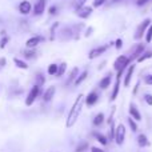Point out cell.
<instances>
[{
  "label": "cell",
  "mask_w": 152,
  "mask_h": 152,
  "mask_svg": "<svg viewBox=\"0 0 152 152\" xmlns=\"http://www.w3.org/2000/svg\"><path fill=\"white\" fill-rule=\"evenodd\" d=\"M83 105H84V95L79 94V96L75 99L74 104H72L71 110H69L68 115H67V120H66V127L67 128H72V127L76 124L79 116H80V112H81Z\"/></svg>",
  "instance_id": "obj_1"
},
{
  "label": "cell",
  "mask_w": 152,
  "mask_h": 152,
  "mask_svg": "<svg viewBox=\"0 0 152 152\" xmlns=\"http://www.w3.org/2000/svg\"><path fill=\"white\" fill-rule=\"evenodd\" d=\"M40 94H42V87L37 86V84H35V86L31 88V91L28 92V95H27V99H26L27 107H31V105L36 102L37 97L40 96Z\"/></svg>",
  "instance_id": "obj_2"
},
{
  "label": "cell",
  "mask_w": 152,
  "mask_h": 152,
  "mask_svg": "<svg viewBox=\"0 0 152 152\" xmlns=\"http://www.w3.org/2000/svg\"><path fill=\"white\" fill-rule=\"evenodd\" d=\"M129 63H131V60H129L128 56L120 55L113 61V68H115V71H126V68L129 66Z\"/></svg>",
  "instance_id": "obj_3"
},
{
  "label": "cell",
  "mask_w": 152,
  "mask_h": 152,
  "mask_svg": "<svg viewBox=\"0 0 152 152\" xmlns=\"http://www.w3.org/2000/svg\"><path fill=\"white\" fill-rule=\"evenodd\" d=\"M126 135H127V129L124 127V124H118L115 129V142L118 145H123L126 142Z\"/></svg>",
  "instance_id": "obj_4"
},
{
  "label": "cell",
  "mask_w": 152,
  "mask_h": 152,
  "mask_svg": "<svg viewBox=\"0 0 152 152\" xmlns=\"http://www.w3.org/2000/svg\"><path fill=\"white\" fill-rule=\"evenodd\" d=\"M150 24H151V19H145V20H143L142 23L137 26L136 32H135V35H134V39L135 40L143 39V36L145 35V32H147V28L150 27Z\"/></svg>",
  "instance_id": "obj_5"
},
{
  "label": "cell",
  "mask_w": 152,
  "mask_h": 152,
  "mask_svg": "<svg viewBox=\"0 0 152 152\" xmlns=\"http://www.w3.org/2000/svg\"><path fill=\"white\" fill-rule=\"evenodd\" d=\"M144 51H145V44H143V43H137V44H135L134 47L131 48V58H129V60L131 61L136 60Z\"/></svg>",
  "instance_id": "obj_6"
},
{
  "label": "cell",
  "mask_w": 152,
  "mask_h": 152,
  "mask_svg": "<svg viewBox=\"0 0 152 152\" xmlns=\"http://www.w3.org/2000/svg\"><path fill=\"white\" fill-rule=\"evenodd\" d=\"M108 47H110L108 44H104V45H99V47L91 50V51H89V53H88V59H89V60H94V59L99 58L100 55H103V53L108 50Z\"/></svg>",
  "instance_id": "obj_7"
},
{
  "label": "cell",
  "mask_w": 152,
  "mask_h": 152,
  "mask_svg": "<svg viewBox=\"0 0 152 152\" xmlns=\"http://www.w3.org/2000/svg\"><path fill=\"white\" fill-rule=\"evenodd\" d=\"M18 10H19V12H20V15H23V16L29 15V13L32 12L31 1H28V0H21L20 4H19V7H18Z\"/></svg>",
  "instance_id": "obj_8"
},
{
  "label": "cell",
  "mask_w": 152,
  "mask_h": 152,
  "mask_svg": "<svg viewBox=\"0 0 152 152\" xmlns=\"http://www.w3.org/2000/svg\"><path fill=\"white\" fill-rule=\"evenodd\" d=\"M94 12V8L88 7V5H83L80 8H76V15L80 19H88Z\"/></svg>",
  "instance_id": "obj_9"
},
{
  "label": "cell",
  "mask_w": 152,
  "mask_h": 152,
  "mask_svg": "<svg viewBox=\"0 0 152 152\" xmlns=\"http://www.w3.org/2000/svg\"><path fill=\"white\" fill-rule=\"evenodd\" d=\"M45 5H47V0H37L36 4L32 7V13L35 16L43 15V12L45 11Z\"/></svg>",
  "instance_id": "obj_10"
},
{
  "label": "cell",
  "mask_w": 152,
  "mask_h": 152,
  "mask_svg": "<svg viewBox=\"0 0 152 152\" xmlns=\"http://www.w3.org/2000/svg\"><path fill=\"white\" fill-rule=\"evenodd\" d=\"M97 100H99V95H97L96 91H91L87 96H84V103H86L88 107L95 105L97 103Z\"/></svg>",
  "instance_id": "obj_11"
},
{
  "label": "cell",
  "mask_w": 152,
  "mask_h": 152,
  "mask_svg": "<svg viewBox=\"0 0 152 152\" xmlns=\"http://www.w3.org/2000/svg\"><path fill=\"white\" fill-rule=\"evenodd\" d=\"M128 111H129V116H131L135 121H140V120H142V113H140L139 108L136 107V104L131 103V104H129V110Z\"/></svg>",
  "instance_id": "obj_12"
},
{
  "label": "cell",
  "mask_w": 152,
  "mask_h": 152,
  "mask_svg": "<svg viewBox=\"0 0 152 152\" xmlns=\"http://www.w3.org/2000/svg\"><path fill=\"white\" fill-rule=\"evenodd\" d=\"M55 94H56V87H55V86H51V87H48V88L44 91V94H43V102H45V103H50L51 100L53 99V96H55Z\"/></svg>",
  "instance_id": "obj_13"
},
{
  "label": "cell",
  "mask_w": 152,
  "mask_h": 152,
  "mask_svg": "<svg viewBox=\"0 0 152 152\" xmlns=\"http://www.w3.org/2000/svg\"><path fill=\"white\" fill-rule=\"evenodd\" d=\"M43 40H44V39H43L42 36H32V37H29V39L26 42V48H36L37 45L43 42Z\"/></svg>",
  "instance_id": "obj_14"
},
{
  "label": "cell",
  "mask_w": 152,
  "mask_h": 152,
  "mask_svg": "<svg viewBox=\"0 0 152 152\" xmlns=\"http://www.w3.org/2000/svg\"><path fill=\"white\" fill-rule=\"evenodd\" d=\"M119 91H120V79H116L115 84L112 87V92H111V97H110V102H115L116 97L119 95Z\"/></svg>",
  "instance_id": "obj_15"
},
{
  "label": "cell",
  "mask_w": 152,
  "mask_h": 152,
  "mask_svg": "<svg viewBox=\"0 0 152 152\" xmlns=\"http://www.w3.org/2000/svg\"><path fill=\"white\" fill-rule=\"evenodd\" d=\"M134 71H135V64L128 66L126 77H124V87H129V83H131V79H132V75H134Z\"/></svg>",
  "instance_id": "obj_16"
},
{
  "label": "cell",
  "mask_w": 152,
  "mask_h": 152,
  "mask_svg": "<svg viewBox=\"0 0 152 152\" xmlns=\"http://www.w3.org/2000/svg\"><path fill=\"white\" fill-rule=\"evenodd\" d=\"M111 81H112V74H108L99 81V87L102 89H107L108 87H111Z\"/></svg>",
  "instance_id": "obj_17"
},
{
  "label": "cell",
  "mask_w": 152,
  "mask_h": 152,
  "mask_svg": "<svg viewBox=\"0 0 152 152\" xmlns=\"http://www.w3.org/2000/svg\"><path fill=\"white\" fill-rule=\"evenodd\" d=\"M77 76H79V68H77V67H75V68H72L71 72H69L68 79L66 80V86H69V84H72L76 80V77H77Z\"/></svg>",
  "instance_id": "obj_18"
},
{
  "label": "cell",
  "mask_w": 152,
  "mask_h": 152,
  "mask_svg": "<svg viewBox=\"0 0 152 152\" xmlns=\"http://www.w3.org/2000/svg\"><path fill=\"white\" fill-rule=\"evenodd\" d=\"M137 144H139V147H142V148L148 147V145H150V140H148L147 135L140 134L139 136H137Z\"/></svg>",
  "instance_id": "obj_19"
},
{
  "label": "cell",
  "mask_w": 152,
  "mask_h": 152,
  "mask_svg": "<svg viewBox=\"0 0 152 152\" xmlns=\"http://www.w3.org/2000/svg\"><path fill=\"white\" fill-rule=\"evenodd\" d=\"M72 34H74V32H72V28H68V27H66V28H63V29L60 31V36H61L60 39L66 42V40L71 39V37H72Z\"/></svg>",
  "instance_id": "obj_20"
},
{
  "label": "cell",
  "mask_w": 152,
  "mask_h": 152,
  "mask_svg": "<svg viewBox=\"0 0 152 152\" xmlns=\"http://www.w3.org/2000/svg\"><path fill=\"white\" fill-rule=\"evenodd\" d=\"M103 123H104V113H103V112H99V113H97V115L94 118V120H92V124H94L95 127H100Z\"/></svg>",
  "instance_id": "obj_21"
},
{
  "label": "cell",
  "mask_w": 152,
  "mask_h": 152,
  "mask_svg": "<svg viewBox=\"0 0 152 152\" xmlns=\"http://www.w3.org/2000/svg\"><path fill=\"white\" fill-rule=\"evenodd\" d=\"M13 63H15V66L20 69H28L29 68V66L27 64V61L21 60V59H19V58H13Z\"/></svg>",
  "instance_id": "obj_22"
},
{
  "label": "cell",
  "mask_w": 152,
  "mask_h": 152,
  "mask_svg": "<svg viewBox=\"0 0 152 152\" xmlns=\"http://www.w3.org/2000/svg\"><path fill=\"white\" fill-rule=\"evenodd\" d=\"M94 136L96 137V140H97V142H99L102 145H107V144H108V139H107V136H105V135L99 134V132H94Z\"/></svg>",
  "instance_id": "obj_23"
},
{
  "label": "cell",
  "mask_w": 152,
  "mask_h": 152,
  "mask_svg": "<svg viewBox=\"0 0 152 152\" xmlns=\"http://www.w3.org/2000/svg\"><path fill=\"white\" fill-rule=\"evenodd\" d=\"M87 76H88V71H87V69H84L81 74H79V76L76 77V80L74 81V84H75V86H79V84H81L87 79Z\"/></svg>",
  "instance_id": "obj_24"
},
{
  "label": "cell",
  "mask_w": 152,
  "mask_h": 152,
  "mask_svg": "<svg viewBox=\"0 0 152 152\" xmlns=\"http://www.w3.org/2000/svg\"><path fill=\"white\" fill-rule=\"evenodd\" d=\"M66 71H67V63L66 61H63L61 64H59L58 66V72H56V77H61L64 74H66Z\"/></svg>",
  "instance_id": "obj_25"
},
{
  "label": "cell",
  "mask_w": 152,
  "mask_h": 152,
  "mask_svg": "<svg viewBox=\"0 0 152 152\" xmlns=\"http://www.w3.org/2000/svg\"><path fill=\"white\" fill-rule=\"evenodd\" d=\"M151 58H152V52H151V51H144V52H143L142 55L136 59V61H137V63H143V61L148 60V59H151Z\"/></svg>",
  "instance_id": "obj_26"
},
{
  "label": "cell",
  "mask_w": 152,
  "mask_h": 152,
  "mask_svg": "<svg viewBox=\"0 0 152 152\" xmlns=\"http://www.w3.org/2000/svg\"><path fill=\"white\" fill-rule=\"evenodd\" d=\"M23 55L26 59H35L36 58V50L35 48H27L23 52Z\"/></svg>",
  "instance_id": "obj_27"
},
{
  "label": "cell",
  "mask_w": 152,
  "mask_h": 152,
  "mask_svg": "<svg viewBox=\"0 0 152 152\" xmlns=\"http://www.w3.org/2000/svg\"><path fill=\"white\" fill-rule=\"evenodd\" d=\"M88 148H89L88 143H87V142H81V143H79L77 147L75 148V152H86V151H88Z\"/></svg>",
  "instance_id": "obj_28"
},
{
  "label": "cell",
  "mask_w": 152,
  "mask_h": 152,
  "mask_svg": "<svg viewBox=\"0 0 152 152\" xmlns=\"http://www.w3.org/2000/svg\"><path fill=\"white\" fill-rule=\"evenodd\" d=\"M115 129H116V127H115V124L112 123L110 126V129H108V134H107L108 142H110V140H115Z\"/></svg>",
  "instance_id": "obj_29"
},
{
  "label": "cell",
  "mask_w": 152,
  "mask_h": 152,
  "mask_svg": "<svg viewBox=\"0 0 152 152\" xmlns=\"http://www.w3.org/2000/svg\"><path fill=\"white\" fill-rule=\"evenodd\" d=\"M127 121H128V126H129V128H131V131L132 132H137V129H139V128H137V123L131 118V116L127 119Z\"/></svg>",
  "instance_id": "obj_30"
},
{
  "label": "cell",
  "mask_w": 152,
  "mask_h": 152,
  "mask_svg": "<svg viewBox=\"0 0 152 152\" xmlns=\"http://www.w3.org/2000/svg\"><path fill=\"white\" fill-rule=\"evenodd\" d=\"M47 72H48V75H50V76H55L56 72H58V64H55V63L50 64V66H48Z\"/></svg>",
  "instance_id": "obj_31"
},
{
  "label": "cell",
  "mask_w": 152,
  "mask_h": 152,
  "mask_svg": "<svg viewBox=\"0 0 152 152\" xmlns=\"http://www.w3.org/2000/svg\"><path fill=\"white\" fill-rule=\"evenodd\" d=\"M11 37L8 36V35H5V36H1V40H0V50H4L5 47H7V44L10 43Z\"/></svg>",
  "instance_id": "obj_32"
},
{
  "label": "cell",
  "mask_w": 152,
  "mask_h": 152,
  "mask_svg": "<svg viewBox=\"0 0 152 152\" xmlns=\"http://www.w3.org/2000/svg\"><path fill=\"white\" fill-rule=\"evenodd\" d=\"M44 83H45V77H44V75L40 74V72H39V74L36 75V84H37V86H40V87H43V86H44Z\"/></svg>",
  "instance_id": "obj_33"
},
{
  "label": "cell",
  "mask_w": 152,
  "mask_h": 152,
  "mask_svg": "<svg viewBox=\"0 0 152 152\" xmlns=\"http://www.w3.org/2000/svg\"><path fill=\"white\" fill-rule=\"evenodd\" d=\"M145 42L147 43H151L152 42V23L150 24V27L147 28V32H145Z\"/></svg>",
  "instance_id": "obj_34"
},
{
  "label": "cell",
  "mask_w": 152,
  "mask_h": 152,
  "mask_svg": "<svg viewBox=\"0 0 152 152\" xmlns=\"http://www.w3.org/2000/svg\"><path fill=\"white\" fill-rule=\"evenodd\" d=\"M48 13H50L51 16L56 15V13H58V7H56V5H51V7L48 8Z\"/></svg>",
  "instance_id": "obj_35"
},
{
  "label": "cell",
  "mask_w": 152,
  "mask_h": 152,
  "mask_svg": "<svg viewBox=\"0 0 152 152\" xmlns=\"http://www.w3.org/2000/svg\"><path fill=\"white\" fill-rule=\"evenodd\" d=\"M59 27V23H55L52 27H51V40L55 39V29Z\"/></svg>",
  "instance_id": "obj_36"
},
{
  "label": "cell",
  "mask_w": 152,
  "mask_h": 152,
  "mask_svg": "<svg viewBox=\"0 0 152 152\" xmlns=\"http://www.w3.org/2000/svg\"><path fill=\"white\" fill-rule=\"evenodd\" d=\"M113 44H115L116 50H121V47H123V40H121V39H116V42L113 43Z\"/></svg>",
  "instance_id": "obj_37"
},
{
  "label": "cell",
  "mask_w": 152,
  "mask_h": 152,
  "mask_svg": "<svg viewBox=\"0 0 152 152\" xmlns=\"http://www.w3.org/2000/svg\"><path fill=\"white\" fill-rule=\"evenodd\" d=\"M144 100L148 105H152V95L151 94H145L144 95Z\"/></svg>",
  "instance_id": "obj_38"
},
{
  "label": "cell",
  "mask_w": 152,
  "mask_h": 152,
  "mask_svg": "<svg viewBox=\"0 0 152 152\" xmlns=\"http://www.w3.org/2000/svg\"><path fill=\"white\" fill-rule=\"evenodd\" d=\"M144 83L147 84V86H152V75H147L144 77Z\"/></svg>",
  "instance_id": "obj_39"
},
{
  "label": "cell",
  "mask_w": 152,
  "mask_h": 152,
  "mask_svg": "<svg viewBox=\"0 0 152 152\" xmlns=\"http://www.w3.org/2000/svg\"><path fill=\"white\" fill-rule=\"evenodd\" d=\"M105 1H107V0H95V1H94V7H95V8L100 7V5H103Z\"/></svg>",
  "instance_id": "obj_40"
},
{
  "label": "cell",
  "mask_w": 152,
  "mask_h": 152,
  "mask_svg": "<svg viewBox=\"0 0 152 152\" xmlns=\"http://www.w3.org/2000/svg\"><path fill=\"white\" fill-rule=\"evenodd\" d=\"M5 66H7V59H5V58H0V69L4 68Z\"/></svg>",
  "instance_id": "obj_41"
},
{
  "label": "cell",
  "mask_w": 152,
  "mask_h": 152,
  "mask_svg": "<svg viewBox=\"0 0 152 152\" xmlns=\"http://www.w3.org/2000/svg\"><path fill=\"white\" fill-rule=\"evenodd\" d=\"M92 32H94V28H92V27H89V28H87V31H86V34H84V36H86V37L91 36Z\"/></svg>",
  "instance_id": "obj_42"
},
{
  "label": "cell",
  "mask_w": 152,
  "mask_h": 152,
  "mask_svg": "<svg viewBox=\"0 0 152 152\" xmlns=\"http://www.w3.org/2000/svg\"><path fill=\"white\" fill-rule=\"evenodd\" d=\"M86 1L87 0H77V3H76V8H80V7H83V5H86Z\"/></svg>",
  "instance_id": "obj_43"
},
{
  "label": "cell",
  "mask_w": 152,
  "mask_h": 152,
  "mask_svg": "<svg viewBox=\"0 0 152 152\" xmlns=\"http://www.w3.org/2000/svg\"><path fill=\"white\" fill-rule=\"evenodd\" d=\"M150 1V0H137L136 1V4L139 5V7H142V5H144V4H147V3Z\"/></svg>",
  "instance_id": "obj_44"
},
{
  "label": "cell",
  "mask_w": 152,
  "mask_h": 152,
  "mask_svg": "<svg viewBox=\"0 0 152 152\" xmlns=\"http://www.w3.org/2000/svg\"><path fill=\"white\" fill-rule=\"evenodd\" d=\"M139 87H140V83H136V84H135V87H134V91H132V94H134V95H136V94H137V91H139Z\"/></svg>",
  "instance_id": "obj_45"
},
{
  "label": "cell",
  "mask_w": 152,
  "mask_h": 152,
  "mask_svg": "<svg viewBox=\"0 0 152 152\" xmlns=\"http://www.w3.org/2000/svg\"><path fill=\"white\" fill-rule=\"evenodd\" d=\"M91 152H104V151L99 147H91Z\"/></svg>",
  "instance_id": "obj_46"
},
{
  "label": "cell",
  "mask_w": 152,
  "mask_h": 152,
  "mask_svg": "<svg viewBox=\"0 0 152 152\" xmlns=\"http://www.w3.org/2000/svg\"><path fill=\"white\" fill-rule=\"evenodd\" d=\"M0 35H1V36H5V29H3V31L0 32Z\"/></svg>",
  "instance_id": "obj_47"
},
{
  "label": "cell",
  "mask_w": 152,
  "mask_h": 152,
  "mask_svg": "<svg viewBox=\"0 0 152 152\" xmlns=\"http://www.w3.org/2000/svg\"><path fill=\"white\" fill-rule=\"evenodd\" d=\"M112 1H119V0H112Z\"/></svg>",
  "instance_id": "obj_48"
},
{
  "label": "cell",
  "mask_w": 152,
  "mask_h": 152,
  "mask_svg": "<svg viewBox=\"0 0 152 152\" xmlns=\"http://www.w3.org/2000/svg\"><path fill=\"white\" fill-rule=\"evenodd\" d=\"M55 152H59V151H55Z\"/></svg>",
  "instance_id": "obj_49"
}]
</instances>
